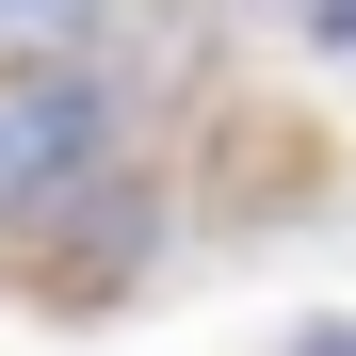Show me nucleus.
<instances>
[{
  "label": "nucleus",
  "mask_w": 356,
  "mask_h": 356,
  "mask_svg": "<svg viewBox=\"0 0 356 356\" xmlns=\"http://www.w3.org/2000/svg\"><path fill=\"white\" fill-rule=\"evenodd\" d=\"M113 162H130V81L113 65H17L0 81V243H33Z\"/></svg>",
  "instance_id": "obj_1"
},
{
  "label": "nucleus",
  "mask_w": 356,
  "mask_h": 356,
  "mask_svg": "<svg viewBox=\"0 0 356 356\" xmlns=\"http://www.w3.org/2000/svg\"><path fill=\"white\" fill-rule=\"evenodd\" d=\"M146 243H162V195H146L130 162H113V178H81V195H65V211L33 227L17 259H33V291H49V308L81 324V308H113V291L146 275Z\"/></svg>",
  "instance_id": "obj_2"
},
{
  "label": "nucleus",
  "mask_w": 356,
  "mask_h": 356,
  "mask_svg": "<svg viewBox=\"0 0 356 356\" xmlns=\"http://www.w3.org/2000/svg\"><path fill=\"white\" fill-rule=\"evenodd\" d=\"M113 17L130 0H0V81L17 65H113Z\"/></svg>",
  "instance_id": "obj_3"
},
{
  "label": "nucleus",
  "mask_w": 356,
  "mask_h": 356,
  "mask_svg": "<svg viewBox=\"0 0 356 356\" xmlns=\"http://www.w3.org/2000/svg\"><path fill=\"white\" fill-rule=\"evenodd\" d=\"M308 49H356V0H308Z\"/></svg>",
  "instance_id": "obj_4"
},
{
  "label": "nucleus",
  "mask_w": 356,
  "mask_h": 356,
  "mask_svg": "<svg viewBox=\"0 0 356 356\" xmlns=\"http://www.w3.org/2000/svg\"><path fill=\"white\" fill-rule=\"evenodd\" d=\"M291 356H356V324H308V340H291Z\"/></svg>",
  "instance_id": "obj_5"
},
{
  "label": "nucleus",
  "mask_w": 356,
  "mask_h": 356,
  "mask_svg": "<svg viewBox=\"0 0 356 356\" xmlns=\"http://www.w3.org/2000/svg\"><path fill=\"white\" fill-rule=\"evenodd\" d=\"M211 17H308V0H211Z\"/></svg>",
  "instance_id": "obj_6"
}]
</instances>
